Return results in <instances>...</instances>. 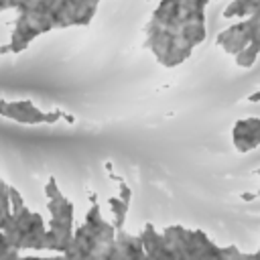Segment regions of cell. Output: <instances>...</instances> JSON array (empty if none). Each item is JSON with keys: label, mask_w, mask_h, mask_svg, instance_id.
<instances>
[{"label": "cell", "mask_w": 260, "mask_h": 260, "mask_svg": "<svg viewBox=\"0 0 260 260\" xmlns=\"http://www.w3.org/2000/svg\"><path fill=\"white\" fill-rule=\"evenodd\" d=\"M250 102H260V91H256V93H252L250 98H248Z\"/></svg>", "instance_id": "1"}, {"label": "cell", "mask_w": 260, "mask_h": 260, "mask_svg": "<svg viewBox=\"0 0 260 260\" xmlns=\"http://www.w3.org/2000/svg\"><path fill=\"white\" fill-rule=\"evenodd\" d=\"M256 175H258V177H260V169H258V171H256Z\"/></svg>", "instance_id": "2"}]
</instances>
